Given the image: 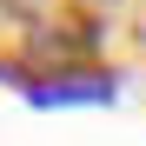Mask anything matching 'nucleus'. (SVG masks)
I'll use <instances>...</instances> for the list:
<instances>
[{"mask_svg":"<svg viewBox=\"0 0 146 146\" xmlns=\"http://www.w3.org/2000/svg\"><path fill=\"white\" fill-rule=\"evenodd\" d=\"M0 33H7V40H20V33H33V27H27L20 13H7V7H0Z\"/></svg>","mask_w":146,"mask_h":146,"instance_id":"obj_1","label":"nucleus"}]
</instances>
